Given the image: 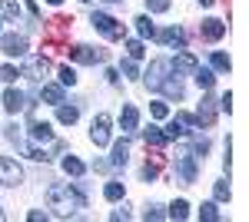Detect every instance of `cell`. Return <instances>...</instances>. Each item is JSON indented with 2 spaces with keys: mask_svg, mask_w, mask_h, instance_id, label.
<instances>
[{
  "mask_svg": "<svg viewBox=\"0 0 249 222\" xmlns=\"http://www.w3.org/2000/svg\"><path fill=\"white\" fill-rule=\"evenodd\" d=\"M163 136H166V139H183V136H190V126H186V123H179V120L173 116V123L163 130Z\"/></svg>",
  "mask_w": 249,
  "mask_h": 222,
  "instance_id": "ffe728a7",
  "label": "cell"
},
{
  "mask_svg": "<svg viewBox=\"0 0 249 222\" xmlns=\"http://www.w3.org/2000/svg\"><path fill=\"white\" fill-rule=\"evenodd\" d=\"M219 110H226V113L232 110V96H230V93H223V96H219Z\"/></svg>",
  "mask_w": 249,
  "mask_h": 222,
  "instance_id": "60d3db41",
  "label": "cell"
},
{
  "mask_svg": "<svg viewBox=\"0 0 249 222\" xmlns=\"http://www.w3.org/2000/svg\"><path fill=\"white\" fill-rule=\"evenodd\" d=\"M47 3H50V7H60V0H47Z\"/></svg>",
  "mask_w": 249,
  "mask_h": 222,
  "instance_id": "7dc6e473",
  "label": "cell"
},
{
  "mask_svg": "<svg viewBox=\"0 0 249 222\" xmlns=\"http://www.w3.org/2000/svg\"><path fill=\"white\" fill-rule=\"evenodd\" d=\"M160 43H166V47H186V37H183V30L179 27H166V30H156L153 34Z\"/></svg>",
  "mask_w": 249,
  "mask_h": 222,
  "instance_id": "4fadbf2b",
  "label": "cell"
},
{
  "mask_svg": "<svg viewBox=\"0 0 249 222\" xmlns=\"http://www.w3.org/2000/svg\"><path fill=\"white\" fill-rule=\"evenodd\" d=\"M173 172H176V179L183 186H193L196 183V156L193 153H179L176 163H173Z\"/></svg>",
  "mask_w": 249,
  "mask_h": 222,
  "instance_id": "3957f363",
  "label": "cell"
},
{
  "mask_svg": "<svg viewBox=\"0 0 249 222\" xmlns=\"http://www.w3.org/2000/svg\"><path fill=\"white\" fill-rule=\"evenodd\" d=\"M136 30H140V37H143V40H146V37H153V34H156L153 20L146 17V14H143V17H136Z\"/></svg>",
  "mask_w": 249,
  "mask_h": 222,
  "instance_id": "484cf974",
  "label": "cell"
},
{
  "mask_svg": "<svg viewBox=\"0 0 249 222\" xmlns=\"http://www.w3.org/2000/svg\"><path fill=\"white\" fill-rule=\"evenodd\" d=\"M199 219H206V222H216L219 219V209L213 203H203V209H199Z\"/></svg>",
  "mask_w": 249,
  "mask_h": 222,
  "instance_id": "1f68e13d",
  "label": "cell"
},
{
  "mask_svg": "<svg viewBox=\"0 0 249 222\" xmlns=\"http://www.w3.org/2000/svg\"><path fill=\"white\" fill-rule=\"evenodd\" d=\"M57 120L63 123V126H73V123L80 120V110L77 106H63V103H60L57 106Z\"/></svg>",
  "mask_w": 249,
  "mask_h": 222,
  "instance_id": "44dd1931",
  "label": "cell"
},
{
  "mask_svg": "<svg viewBox=\"0 0 249 222\" xmlns=\"http://www.w3.org/2000/svg\"><path fill=\"white\" fill-rule=\"evenodd\" d=\"M126 159H130V139L123 136V139H116V143H113V156H110V166H126Z\"/></svg>",
  "mask_w": 249,
  "mask_h": 222,
  "instance_id": "5bb4252c",
  "label": "cell"
},
{
  "mask_svg": "<svg viewBox=\"0 0 249 222\" xmlns=\"http://www.w3.org/2000/svg\"><path fill=\"white\" fill-rule=\"evenodd\" d=\"M113 219H130V209H126V205H123V209H116Z\"/></svg>",
  "mask_w": 249,
  "mask_h": 222,
  "instance_id": "ee69618b",
  "label": "cell"
},
{
  "mask_svg": "<svg viewBox=\"0 0 249 222\" xmlns=\"http://www.w3.org/2000/svg\"><path fill=\"white\" fill-rule=\"evenodd\" d=\"M0 219H3V212H0Z\"/></svg>",
  "mask_w": 249,
  "mask_h": 222,
  "instance_id": "681fc988",
  "label": "cell"
},
{
  "mask_svg": "<svg viewBox=\"0 0 249 222\" xmlns=\"http://www.w3.org/2000/svg\"><path fill=\"white\" fill-rule=\"evenodd\" d=\"M143 139H146V146H163V143H166V136H163L160 126H150V130L143 133Z\"/></svg>",
  "mask_w": 249,
  "mask_h": 222,
  "instance_id": "d4e9b609",
  "label": "cell"
},
{
  "mask_svg": "<svg viewBox=\"0 0 249 222\" xmlns=\"http://www.w3.org/2000/svg\"><path fill=\"white\" fill-rule=\"evenodd\" d=\"M146 7H150V14H163V10H170V0H146Z\"/></svg>",
  "mask_w": 249,
  "mask_h": 222,
  "instance_id": "8d00e7d4",
  "label": "cell"
},
{
  "mask_svg": "<svg viewBox=\"0 0 249 222\" xmlns=\"http://www.w3.org/2000/svg\"><path fill=\"white\" fill-rule=\"evenodd\" d=\"M196 126H213V120H216V100L213 96H206L203 103H199V110H196Z\"/></svg>",
  "mask_w": 249,
  "mask_h": 222,
  "instance_id": "7c38bea8",
  "label": "cell"
},
{
  "mask_svg": "<svg viewBox=\"0 0 249 222\" xmlns=\"http://www.w3.org/2000/svg\"><path fill=\"white\" fill-rule=\"evenodd\" d=\"M20 183H23V169L14 159L0 156V186H20Z\"/></svg>",
  "mask_w": 249,
  "mask_h": 222,
  "instance_id": "5b68a950",
  "label": "cell"
},
{
  "mask_svg": "<svg viewBox=\"0 0 249 222\" xmlns=\"http://www.w3.org/2000/svg\"><path fill=\"white\" fill-rule=\"evenodd\" d=\"M40 96H43L47 103H53V106H60V103H63V86H57V83H47V86L40 90Z\"/></svg>",
  "mask_w": 249,
  "mask_h": 222,
  "instance_id": "d6986e66",
  "label": "cell"
},
{
  "mask_svg": "<svg viewBox=\"0 0 249 222\" xmlns=\"http://www.w3.org/2000/svg\"><path fill=\"white\" fill-rule=\"evenodd\" d=\"M123 73L130 76V80H136V76H140V70H136V60H123Z\"/></svg>",
  "mask_w": 249,
  "mask_h": 222,
  "instance_id": "f35d334b",
  "label": "cell"
},
{
  "mask_svg": "<svg viewBox=\"0 0 249 222\" xmlns=\"http://www.w3.org/2000/svg\"><path fill=\"white\" fill-rule=\"evenodd\" d=\"M156 176H160V163H150V159H146V166H143V179L153 183Z\"/></svg>",
  "mask_w": 249,
  "mask_h": 222,
  "instance_id": "e575fe53",
  "label": "cell"
},
{
  "mask_svg": "<svg viewBox=\"0 0 249 222\" xmlns=\"http://www.w3.org/2000/svg\"><path fill=\"white\" fill-rule=\"evenodd\" d=\"M90 23H93V27H96V30H100L107 40H123V37H126V27H123L120 20H113L110 14H100V10H93V14H90Z\"/></svg>",
  "mask_w": 249,
  "mask_h": 222,
  "instance_id": "7a4b0ae2",
  "label": "cell"
},
{
  "mask_svg": "<svg viewBox=\"0 0 249 222\" xmlns=\"http://www.w3.org/2000/svg\"><path fill=\"white\" fill-rule=\"evenodd\" d=\"M30 139H37V143H53V130H50V123L30 120Z\"/></svg>",
  "mask_w": 249,
  "mask_h": 222,
  "instance_id": "9a60e30c",
  "label": "cell"
},
{
  "mask_svg": "<svg viewBox=\"0 0 249 222\" xmlns=\"http://www.w3.org/2000/svg\"><path fill=\"white\" fill-rule=\"evenodd\" d=\"M150 113H153V120H166V116H170L166 103H153V106H150Z\"/></svg>",
  "mask_w": 249,
  "mask_h": 222,
  "instance_id": "74e56055",
  "label": "cell"
},
{
  "mask_svg": "<svg viewBox=\"0 0 249 222\" xmlns=\"http://www.w3.org/2000/svg\"><path fill=\"white\" fill-rule=\"evenodd\" d=\"M210 63L216 67V70H219V73H226V70H230V56H226V53H219V50H216V53L210 56Z\"/></svg>",
  "mask_w": 249,
  "mask_h": 222,
  "instance_id": "4dcf8cb0",
  "label": "cell"
},
{
  "mask_svg": "<svg viewBox=\"0 0 249 222\" xmlns=\"http://www.w3.org/2000/svg\"><path fill=\"white\" fill-rule=\"evenodd\" d=\"M0 17L3 20H20V3L17 0H0Z\"/></svg>",
  "mask_w": 249,
  "mask_h": 222,
  "instance_id": "7402d4cb",
  "label": "cell"
},
{
  "mask_svg": "<svg viewBox=\"0 0 249 222\" xmlns=\"http://www.w3.org/2000/svg\"><path fill=\"white\" fill-rule=\"evenodd\" d=\"M199 3H203V7H213V3H216V0H199Z\"/></svg>",
  "mask_w": 249,
  "mask_h": 222,
  "instance_id": "bcb514c9",
  "label": "cell"
},
{
  "mask_svg": "<svg viewBox=\"0 0 249 222\" xmlns=\"http://www.w3.org/2000/svg\"><path fill=\"white\" fill-rule=\"evenodd\" d=\"M190 153L196 156V159H199V156L206 159V153H210V139H206V136H199V139H193V149H190Z\"/></svg>",
  "mask_w": 249,
  "mask_h": 222,
  "instance_id": "83f0119b",
  "label": "cell"
},
{
  "mask_svg": "<svg viewBox=\"0 0 249 222\" xmlns=\"http://www.w3.org/2000/svg\"><path fill=\"white\" fill-rule=\"evenodd\" d=\"M163 216H166V212H163V205H150V209L143 212V219H146V222H156V219H163Z\"/></svg>",
  "mask_w": 249,
  "mask_h": 222,
  "instance_id": "d590c367",
  "label": "cell"
},
{
  "mask_svg": "<svg viewBox=\"0 0 249 222\" xmlns=\"http://www.w3.org/2000/svg\"><path fill=\"white\" fill-rule=\"evenodd\" d=\"M226 34V23L223 20H216V17H210V20H203L199 23V37L203 40H210V43H216V40Z\"/></svg>",
  "mask_w": 249,
  "mask_h": 222,
  "instance_id": "8fae6325",
  "label": "cell"
},
{
  "mask_svg": "<svg viewBox=\"0 0 249 222\" xmlns=\"http://www.w3.org/2000/svg\"><path fill=\"white\" fill-rule=\"evenodd\" d=\"M103 196H107L110 203H116V199H123V183H107V189H103Z\"/></svg>",
  "mask_w": 249,
  "mask_h": 222,
  "instance_id": "f546056e",
  "label": "cell"
},
{
  "mask_svg": "<svg viewBox=\"0 0 249 222\" xmlns=\"http://www.w3.org/2000/svg\"><path fill=\"white\" fill-rule=\"evenodd\" d=\"M0 50L7 56H27V37L23 34H7L0 40Z\"/></svg>",
  "mask_w": 249,
  "mask_h": 222,
  "instance_id": "52a82bcc",
  "label": "cell"
},
{
  "mask_svg": "<svg viewBox=\"0 0 249 222\" xmlns=\"http://www.w3.org/2000/svg\"><path fill=\"white\" fill-rule=\"evenodd\" d=\"M47 203H50V209L60 219H67V216H77V209L87 205V196L80 189H73L70 183H53L47 189Z\"/></svg>",
  "mask_w": 249,
  "mask_h": 222,
  "instance_id": "6da1fadb",
  "label": "cell"
},
{
  "mask_svg": "<svg viewBox=\"0 0 249 222\" xmlns=\"http://www.w3.org/2000/svg\"><path fill=\"white\" fill-rule=\"evenodd\" d=\"M126 53H130V60H140V56L146 53L143 40H126Z\"/></svg>",
  "mask_w": 249,
  "mask_h": 222,
  "instance_id": "f1b7e54d",
  "label": "cell"
},
{
  "mask_svg": "<svg viewBox=\"0 0 249 222\" xmlns=\"http://www.w3.org/2000/svg\"><path fill=\"white\" fill-rule=\"evenodd\" d=\"M93 169H96V172H107V169H110V163H107V159H96Z\"/></svg>",
  "mask_w": 249,
  "mask_h": 222,
  "instance_id": "7bdbcfd3",
  "label": "cell"
},
{
  "mask_svg": "<svg viewBox=\"0 0 249 222\" xmlns=\"http://www.w3.org/2000/svg\"><path fill=\"white\" fill-rule=\"evenodd\" d=\"M77 83V73L70 67H60V86H73Z\"/></svg>",
  "mask_w": 249,
  "mask_h": 222,
  "instance_id": "836d02e7",
  "label": "cell"
},
{
  "mask_svg": "<svg viewBox=\"0 0 249 222\" xmlns=\"http://www.w3.org/2000/svg\"><path fill=\"white\" fill-rule=\"evenodd\" d=\"M0 76H3L7 83H14V80H17V67H10V63H7V67H0Z\"/></svg>",
  "mask_w": 249,
  "mask_h": 222,
  "instance_id": "ab89813d",
  "label": "cell"
},
{
  "mask_svg": "<svg viewBox=\"0 0 249 222\" xmlns=\"http://www.w3.org/2000/svg\"><path fill=\"white\" fill-rule=\"evenodd\" d=\"M3 106H7V113H20L23 106H27V96L20 90H7L3 93Z\"/></svg>",
  "mask_w": 249,
  "mask_h": 222,
  "instance_id": "2e32d148",
  "label": "cell"
},
{
  "mask_svg": "<svg viewBox=\"0 0 249 222\" xmlns=\"http://www.w3.org/2000/svg\"><path fill=\"white\" fill-rule=\"evenodd\" d=\"M27 219H30V222H47V212H40V209H34V212H30Z\"/></svg>",
  "mask_w": 249,
  "mask_h": 222,
  "instance_id": "b9f144b4",
  "label": "cell"
},
{
  "mask_svg": "<svg viewBox=\"0 0 249 222\" xmlns=\"http://www.w3.org/2000/svg\"><path fill=\"white\" fill-rule=\"evenodd\" d=\"M90 139H93L96 146H107L110 143V116L107 113H100L93 120V126H90Z\"/></svg>",
  "mask_w": 249,
  "mask_h": 222,
  "instance_id": "ba28073f",
  "label": "cell"
},
{
  "mask_svg": "<svg viewBox=\"0 0 249 222\" xmlns=\"http://www.w3.org/2000/svg\"><path fill=\"white\" fill-rule=\"evenodd\" d=\"M196 67H199V63H196L193 53H179L176 60H173V70H176V73H193Z\"/></svg>",
  "mask_w": 249,
  "mask_h": 222,
  "instance_id": "ac0fdd59",
  "label": "cell"
},
{
  "mask_svg": "<svg viewBox=\"0 0 249 222\" xmlns=\"http://www.w3.org/2000/svg\"><path fill=\"white\" fill-rule=\"evenodd\" d=\"M156 90L163 93V96H170V100H183V80H179L176 70H173V73H166L160 83H156Z\"/></svg>",
  "mask_w": 249,
  "mask_h": 222,
  "instance_id": "8992f818",
  "label": "cell"
},
{
  "mask_svg": "<svg viewBox=\"0 0 249 222\" xmlns=\"http://www.w3.org/2000/svg\"><path fill=\"white\" fill-rule=\"evenodd\" d=\"M27 7H30V14H34V17H40V10H37V3H34V0H27Z\"/></svg>",
  "mask_w": 249,
  "mask_h": 222,
  "instance_id": "f6af8a7d",
  "label": "cell"
},
{
  "mask_svg": "<svg viewBox=\"0 0 249 222\" xmlns=\"http://www.w3.org/2000/svg\"><path fill=\"white\" fill-rule=\"evenodd\" d=\"M120 126H123V133H133L136 126H140V110H136V106H123V113H120Z\"/></svg>",
  "mask_w": 249,
  "mask_h": 222,
  "instance_id": "e0dca14e",
  "label": "cell"
},
{
  "mask_svg": "<svg viewBox=\"0 0 249 222\" xmlns=\"http://www.w3.org/2000/svg\"><path fill=\"white\" fill-rule=\"evenodd\" d=\"M47 73H50V60L47 56H30L27 67H23V76H30V80H43Z\"/></svg>",
  "mask_w": 249,
  "mask_h": 222,
  "instance_id": "30bf717a",
  "label": "cell"
},
{
  "mask_svg": "<svg viewBox=\"0 0 249 222\" xmlns=\"http://www.w3.org/2000/svg\"><path fill=\"white\" fill-rule=\"evenodd\" d=\"M107 3H120V0H107Z\"/></svg>",
  "mask_w": 249,
  "mask_h": 222,
  "instance_id": "c3c4849f",
  "label": "cell"
},
{
  "mask_svg": "<svg viewBox=\"0 0 249 222\" xmlns=\"http://www.w3.org/2000/svg\"><path fill=\"white\" fill-rule=\"evenodd\" d=\"M166 73H173V60H153L150 70H146V83H150V90H156V83H160Z\"/></svg>",
  "mask_w": 249,
  "mask_h": 222,
  "instance_id": "9c48e42d",
  "label": "cell"
},
{
  "mask_svg": "<svg viewBox=\"0 0 249 222\" xmlns=\"http://www.w3.org/2000/svg\"><path fill=\"white\" fill-rule=\"evenodd\" d=\"M83 3H87V0H83Z\"/></svg>",
  "mask_w": 249,
  "mask_h": 222,
  "instance_id": "f907efd6",
  "label": "cell"
},
{
  "mask_svg": "<svg viewBox=\"0 0 249 222\" xmlns=\"http://www.w3.org/2000/svg\"><path fill=\"white\" fill-rule=\"evenodd\" d=\"M193 73H196V83H199V90H213V83H216L213 70H206V67H196Z\"/></svg>",
  "mask_w": 249,
  "mask_h": 222,
  "instance_id": "cb8c5ba5",
  "label": "cell"
},
{
  "mask_svg": "<svg viewBox=\"0 0 249 222\" xmlns=\"http://www.w3.org/2000/svg\"><path fill=\"white\" fill-rule=\"evenodd\" d=\"M67 56L73 60V63H103L107 60V50H93V47H87V43H77V47H67Z\"/></svg>",
  "mask_w": 249,
  "mask_h": 222,
  "instance_id": "277c9868",
  "label": "cell"
},
{
  "mask_svg": "<svg viewBox=\"0 0 249 222\" xmlns=\"http://www.w3.org/2000/svg\"><path fill=\"white\" fill-rule=\"evenodd\" d=\"M63 172H67V176H83V163H80L77 156H67V159H63Z\"/></svg>",
  "mask_w": 249,
  "mask_h": 222,
  "instance_id": "4316f807",
  "label": "cell"
},
{
  "mask_svg": "<svg viewBox=\"0 0 249 222\" xmlns=\"http://www.w3.org/2000/svg\"><path fill=\"white\" fill-rule=\"evenodd\" d=\"M213 196H216V203H226V199H230V186L219 179V183L213 186Z\"/></svg>",
  "mask_w": 249,
  "mask_h": 222,
  "instance_id": "d6a6232c",
  "label": "cell"
},
{
  "mask_svg": "<svg viewBox=\"0 0 249 222\" xmlns=\"http://www.w3.org/2000/svg\"><path fill=\"white\" fill-rule=\"evenodd\" d=\"M166 216H170V219H186V216H190V203H186V199H176V203L170 205V209H166Z\"/></svg>",
  "mask_w": 249,
  "mask_h": 222,
  "instance_id": "603a6c76",
  "label": "cell"
}]
</instances>
